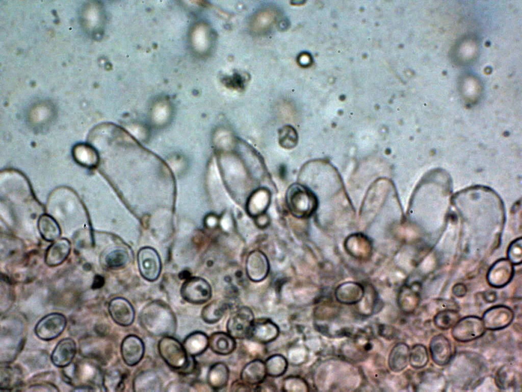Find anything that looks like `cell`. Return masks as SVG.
<instances>
[{"mask_svg": "<svg viewBox=\"0 0 522 392\" xmlns=\"http://www.w3.org/2000/svg\"><path fill=\"white\" fill-rule=\"evenodd\" d=\"M137 262L140 273L145 280L153 282L161 272V261L158 252L152 248L145 247L139 250Z\"/></svg>", "mask_w": 522, "mask_h": 392, "instance_id": "7", "label": "cell"}, {"mask_svg": "<svg viewBox=\"0 0 522 392\" xmlns=\"http://www.w3.org/2000/svg\"><path fill=\"white\" fill-rule=\"evenodd\" d=\"M219 223L218 218L216 215L210 214L205 217V225L208 228H216Z\"/></svg>", "mask_w": 522, "mask_h": 392, "instance_id": "43", "label": "cell"}, {"mask_svg": "<svg viewBox=\"0 0 522 392\" xmlns=\"http://www.w3.org/2000/svg\"><path fill=\"white\" fill-rule=\"evenodd\" d=\"M485 332L482 318L469 315L458 321L452 328L451 335L457 341L467 342L481 337Z\"/></svg>", "mask_w": 522, "mask_h": 392, "instance_id": "5", "label": "cell"}, {"mask_svg": "<svg viewBox=\"0 0 522 392\" xmlns=\"http://www.w3.org/2000/svg\"><path fill=\"white\" fill-rule=\"evenodd\" d=\"M420 301V297L418 292L408 287L402 289L398 298L399 307L406 313L414 312L418 307Z\"/></svg>", "mask_w": 522, "mask_h": 392, "instance_id": "29", "label": "cell"}, {"mask_svg": "<svg viewBox=\"0 0 522 392\" xmlns=\"http://www.w3.org/2000/svg\"><path fill=\"white\" fill-rule=\"evenodd\" d=\"M485 300L488 303H493L496 300V296L493 292H489L485 295Z\"/></svg>", "mask_w": 522, "mask_h": 392, "instance_id": "46", "label": "cell"}, {"mask_svg": "<svg viewBox=\"0 0 522 392\" xmlns=\"http://www.w3.org/2000/svg\"><path fill=\"white\" fill-rule=\"evenodd\" d=\"M254 320L252 310L247 306H241L229 316L226 324L227 333L235 339L249 338Z\"/></svg>", "mask_w": 522, "mask_h": 392, "instance_id": "4", "label": "cell"}, {"mask_svg": "<svg viewBox=\"0 0 522 392\" xmlns=\"http://www.w3.org/2000/svg\"><path fill=\"white\" fill-rule=\"evenodd\" d=\"M270 190L265 187L259 188L249 195L246 205L248 215L253 218L266 213L271 201Z\"/></svg>", "mask_w": 522, "mask_h": 392, "instance_id": "15", "label": "cell"}, {"mask_svg": "<svg viewBox=\"0 0 522 392\" xmlns=\"http://www.w3.org/2000/svg\"><path fill=\"white\" fill-rule=\"evenodd\" d=\"M140 322L144 329L154 336H171L176 328L172 310L161 301H153L144 306L140 314Z\"/></svg>", "mask_w": 522, "mask_h": 392, "instance_id": "1", "label": "cell"}, {"mask_svg": "<svg viewBox=\"0 0 522 392\" xmlns=\"http://www.w3.org/2000/svg\"><path fill=\"white\" fill-rule=\"evenodd\" d=\"M517 374L514 370L507 365L501 367L497 372L495 382L501 390L510 389L515 386Z\"/></svg>", "mask_w": 522, "mask_h": 392, "instance_id": "32", "label": "cell"}, {"mask_svg": "<svg viewBox=\"0 0 522 392\" xmlns=\"http://www.w3.org/2000/svg\"><path fill=\"white\" fill-rule=\"evenodd\" d=\"M282 390L284 391H307L309 387L304 379L298 376H289L283 381Z\"/></svg>", "mask_w": 522, "mask_h": 392, "instance_id": "37", "label": "cell"}, {"mask_svg": "<svg viewBox=\"0 0 522 392\" xmlns=\"http://www.w3.org/2000/svg\"><path fill=\"white\" fill-rule=\"evenodd\" d=\"M346 250L352 256L363 258L369 255L371 251V244L369 240L360 234H353L349 236L346 241Z\"/></svg>", "mask_w": 522, "mask_h": 392, "instance_id": "26", "label": "cell"}, {"mask_svg": "<svg viewBox=\"0 0 522 392\" xmlns=\"http://www.w3.org/2000/svg\"><path fill=\"white\" fill-rule=\"evenodd\" d=\"M197 366V362L195 357L189 355V360L187 365L177 372L184 375H191L196 371Z\"/></svg>", "mask_w": 522, "mask_h": 392, "instance_id": "40", "label": "cell"}, {"mask_svg": "<svg viewBox=\"0 0 522 392\" xmlns=\"http://www.w3.org/2000/svg\"><path fill=\"white\" fill-rule=\"evenodd\" d=\"M279 143L284 149L294 148L298 141V135L295 129L290 126H285L279 131Z\"/></svg>", "mask_w": 522, "mask_h": 392, "instance_id": "36", "label": "cell"}, {"mask_svg": "<svg viewBox=\"0 0 522 392\" xmlns=\"http://www.w3.org/2000/svg\"><path fill=\"white\" fill-rule=\"evenodd\" d=\"M285 201L291 213L298 218L309 217L318 206L315 194L308 188L300 184H293L289 187Z\"/></svg>", "mask_w": 522, "mask_h": 392, "instance_id": "2", "label": "cell"}, {"mask_svg": "<svg viewBox=\"0 0 522 392\" xmlns=\"http://www.w3.org/2000/svg\"><path fill=\"white\" fill-rule=\"evenodd\" d=\"M105 284V279L100 275H96L93 280L92 288L94 289H98L103 286Z\"/></svg>", "mask_w": 522, "mask_h": 392, "instance_id": "44", "label": "cell"}, {"mask_svg": "<svg viewBox=\"0 0 522 392\" xmlns=\"http://www.w3.org/2000/svg\"><path fill=\"white\" fill-rule=\"evenodd\" d=\"M74 160L83 166L92 168L97 166L99 155L96 150L90 144L79 143L72 150Z\"/></svg>", "mask_w": 522, "mask_h": 392, "instance_id": "22", "label": "cell"}, {"mask_svg": "<svg viewBox=\"0 0 522 392\" xmlns=\"http://www.w3.org/2000/svg\"><path fill=\"white\" fill-rule=\"evenodd\" d=\"M410 348L405 343L399 342L391 350L388 364L390 370L398 373L404 370L409 363Z\"/></svg>", "mask_w": 522, "mask_h": 392, "instance_id": "24", "label": "cell"}, {"mask_svg": "<svg viewBox=\"0 0 522 392\" xmlns=\"http://www.w3.org/2000/svg\"><path fill=\"white\" fill-rule=\"evenodd\" d=\"M209 347L217 354L227 355L232 353L236 348L235 339L228 333L216 332L208 337Z\"/></svg>", "mask_w": 522, "mask_h": 392, "instance_id": "20", "label": "cell"}, {"mask_svg": "<svg viewBox=\"0 0 522 392\" xmlns=\"http://www.w3.org/2000/svg\"><path fill=\"white\" fill-rule=\"evenodd\" d=\"M514 317L513 311L505 305H496L490 307L483 314L482 320L486 329L497 331L509 326Z\"/></svg>", "mask_w": 522, "mask_h": 392, "instance_id": "9", "label": "cell"}, {"mask_svg": "<svg viewBox=\"0 0 522 392\" xmlns=\"http://www.w3.org/2000/svg\"><path fill=\"white\" fill-rule=\"evenodd\" d=\"M76 345L70 338L61 340L54 348L51 355L52 362L59 368L68 366L72 361L76 353Z\"/></svg>", "mask_w": 522, "mask_h": 392, "instance_id": "16", "label": "cell"}, {"mask_svg": "<svg viewBox=\"0 0 522 392\" xmlns=\"http://www.w3.org/2000/svg\"><path fill=\"white\" fill-rule=\"evenodd\" d=\"M364 289L359 283L347 282L339 285L335 290V297L337 301L347 305H352L359 302L364 296Z\"/></svg>", "mask_w": 522, "mask_h": 392, "instance_id": "18", "label": "cell"}, {"mask_svg": "<svg viewBox=\"0 0 522 392\" xmlns=\"http://www.w3.org/2000/svg\"><path fill=\"white\" fill-rule=\"evenodd\" d=\"M190 277L191 276H190V273L189 272H188L187 271H184L181 272V273H180L179 274V277L181 279H186H186H188L189 278H190Z\"/></svg>", "mask_w": 522, "mask_h": 392, "instance_id": "48", "label": "cell"}, {"mask_svg": "<svg viewBox=\"0 0 522 392\" xmlns=\"http://www.w3.org/2000/svg\"><path fill=\"white\" fill-rule=\"evenodd\" d=\"M429 360L427 348L422 344H416L410 349L409 363L416 369L425 367Z\"/></svg>", "mask_w": 522, "mask_h": 392, "instance_id": "34", "label": "cell"}, {"mask_svg": "<svg viewBox=\"0 0 522 392\" xmlns=\"http://www.w3.org/2000/svg\"><path fill=\"white\" fill-rule=\"evenodd\" d=\"M269 270V260L263 252L254 250L249 254L246 261V272L251 281H263L268 275Z\"/></svg>", "mask_w": 522, "mask_h": 392, "instance_id": "10", "label": "cell"}, {"mask_svg": "<svg viewBox=\"0 0 522 392\" xmlns=\"http://www.w3.org/2000/svg\"><path fill=\"white\" fill-rule=\"evenodd\" d=\"M252 388H254V387L245 383L241 379L233 382L230 387L231 391H254Z\"/></svg>", "mask_w": 522, "mask_h": 392, "instance_id": "41", "label": "cell"}, {"mask_svg": "<svg viewBox=\"0 0 522 392\" xmlns=\"http://www.w3.org/2000/svg\"><path fill=\"white\" fill-rule=\"evenodd\" d=\"M227 307V304L222 301H213L202 309L201 318L207 324L216 323L223 317Z\"/></svg>", "mask_w": 522, "mask_h": 392, "instance_id": "28", "label": "cell"}, {"mask_svg": "<svg viewBox=\"0 0 522 392\" xmlns=\"http://www.w3.org/2000/svg\"><path fill=\"white\" fill-rule=\"evenodd\" d=\"M267 375L265 362L260 359H254L244 366L241 372L240 379L255 387L265 380Z\"/></svg>", "mask_w": 522, "mask_h": 392, "instance_id": "17", "label": "cell"}, {"mask_svg": "<svg viewBox=\"0 0 522 392\" xmlns=\"http://www.w3.org/2000/svg\"><path fill=\"white\" fill-rule=\"evenodd\" d=\"M254 218L255 219V224L260 228H265L270 224L269 216L266 213L260 214Z\"/></svg>", "mask_w": 522, "mask_h": 392, "instance_id": "42", "label": "cell"}, {"mask_svg": "<svg viewBox=\"0 0 522 392\" xmlns=\"http://www.w3.org/2000/svg\"><path fill=\"white\" fill-rule=\"evenodd\" d=\"M120 352L124 362L130 366L138 364L145 353V345L142 340L134 334L127 335L123 339Z\"/></svg>", "mask_w": 522, "mask_h": 392, "instance_id": "11", "label": "cell"}, {"mask_svg": "<svg viewBox=\"0 0 522 392\" xmlns=\"http://www.w3.org/2000/svg\"><path fill=\"white\" fill-rule=\"evenodd\" d=\"M466 292V289L464 285L459 284L455 286L453 289V292L455 295L458 297L464 296Z\"/></svg>", "mask_w": 522, "mask_h": 392, "instance_id": "45", "label": "cell"}, {"mask_svg": "<svg viewBox=\"0 0 522 392\" xmlns=\"http://www.w3.org/2000/svg\"><path fill=\"white\" fill-rule=\"evenodd\" d=\"M71 250L70 242L65 238L58 239L47 249L45 262L49 266L59 265L68 256Z\"/></svg>", "mask_w": 522, "mask_h": 392, "instance_id": "19", "label": "cell"}, {"mask_svg": "<svg viewBox=\"0 0 522 392\" xmlns=\"http://www.w3.org/2000/svg\"><path fill=\"white\" fill-rule=\"evenodd\" d=\"M1 388L4 390H10L9 389L14 388L20 383L19 379L20 373L18 372V369L12 368L10 366H5L4 369L1 368Z\"/></svg>", "mask_w": 522, "mask_h": 392, "instance_id": "35", "label": "cell"}, {"mask_svg": "<svg viewBox=\"0 0 522 392\" xmlns=\"http://www.w3.org/2000/svg\"><path fill=\"white\" fill-rule=\"evenodd\" d=\"M180 294L186 301L194 304H202L208 301L212 295V288L204 279L190 277L182 284Z\"/></svg>", "mask_w": 522, "mask_h": 392, "instance_id": "6", "label": "cell"}, {"mask_svg": "<svg viewBox=\"0 0 522 392\" xmlns=\"http://www.w3.org/2000/svg\"><path fill=\"white\" fill-rule=\"evenodd\" d=\"M429 351L433 361L438 366H444L450 362L453 356L450 340L443 334L433 336L429 343Z\"/></svg>", "mask_w": 522, "mask_h": 392, "instance_id": "13", "label": "cell"}, {"mask_svg": "<svg viewBox=\"0 0 522 392\" xmlns=\"http://www.w3.org/2000/svg\"><path fill=\"white\" fill-rule=\"evenodd\" d=\"M159 353L164 362L178 371L184 368L189 360L183 344L171 336H163L158 344Z\"/></svg>", "mask_w": 522, "mask_h": 392, "instance_id": "3", "label": "cell"}, {"mask_svg": "<svg viewBox=\"0 0 522 392\" xmlns=\"http://www.w3.org/2000/svg\"><path fill=\"white\" fill-rule=\"evenodd\" d=\"M182 344L188 355L195 357L202 354L209 347L208 337L202 331H196L188 335Z\"/></svg>", "mask_w": 522, "mask_h": 392, "instance_id": "23", "label": "cell"}, {"mask_svg": "<svg viewBox=\"0 0 522 392\" xmlns=\"http://www.w3.org/2000/svg\"><path fill=\"white\" fill-rule=\"evenodd\" d=\"M94 389L90 386H81L75 388L73 391H94Z\"/></svg>", "mask_w": 522, "mask_h": 392, "instance_id": "47", "label": "cell"}, {"mask_svg": "<svg viewBox=\"0 0 522 392\" xmlns=\"http://www.w3.org/2000/svg\"><path fill=\"white\" fill-rule=\"evenodd\" d=\"M125 379V374L120 370L113 368L108 370L103 376V387L107 391H122L124 388Z\"/></svg>", "mask_w": 522, "mask_h": 392, "instance_id": "30", "label": "cell"}, {"mask_svg": "<svg viewBox=\"0 0 522 392\" xmlns=\"http://www.w3.org/2000/svg\"><path fill=\"white\" fill-rule=\"evenodd\" d=\"M162 387L159 376L153 371H144L138 374L133 382L135 391H159Z\"/></svg>", "mask_w": 522, "mask_h": 392, "instance_id": "25", "label": "cell"}, {"mask_svg": "<svg viewBox=\"0 0 522 392\" xmlns=\"http://www.w3.org/2000/svg\"><path fill=\"white\" fill-rule=\"evenodd\" d=\"M460 314L452 309H446L438 312L434 316L433 323L437 328L447 330L452 328L460 318Z\"/></svg>", "mask_w": 522, "mask_h": 392, "instance_id": "31", "label": "cell"}, {"mask_svg": "<svg viewBox=\"0 0 522 392\" xmlns=\"http://www.w3.org/2000/svg\"><path fill=\"white\" fill-rule=\"evenodd\" d=\"M50 110L46 106H39L36 107L31 114L32 123L35 125H41L46 122L50 117Z\"/></svg>", "mask_w": 522, "mask_h": 392, "instance_id": "39", "label": "cell"}, {"mask_svg": "<svg viewBox=\"0 0 522 392\" xmlns=\"http://www.w3.org/2000/svg\"><path fill=\"white\" fill-rule=\"evenodd\" d=\"M128 254L125 251L118 249L107 255L106 262L109 267L117 268L125 265L128 261Z\"/></svg>", "mask_w": 522, "mask_h": 392, "instance_id": "38", "label": "cell"}, {"mask_svg": "<svg viewBox=\"0 0 522 392\" xmlns=\"http://www.w3.org/2000/svg\"><path fill=\"white\" fill-rule=\"evenodd\" d=\"M279 329L272 320L259 318L254 320L249 338L260 344H268L278 336Z\"/></svg>", "mask_w": 522, "mask_h": 392, "instance_id": "14", "label": "cell"}, {"mask_svg": "<svg viewBox=\"0 0 522 392\" xmlns=\"http://www.w3.org/2000/svg\"><path fill=\"white\" fill-rule=\"evenodd\" d=\"M229 378V371L224 363L218 362L212 364L208 369L206 380L208 386L214 390L225 387Z\"/></svg>", "mask_w": 522, "mask_h": 392, "instance_id": "21", "label": "cell"}, {"mask_svg": "<svg viewBox=\"0 0 522 392\" xmlns=\"http://www.w3.org/2000/svg\"><path fill=\"white\" fill-rule=\"evenodd\" d=\"M108 310L114 322L121 326H129L134 321V308L125 298L117 297L112 299L108 305Z\"/></svg>", "mask_w": 522, "mask_h": 392, "instance_id": "12", "label": "cell"}, {"mask_svg": "<svg viewBox=\"0 0 522 392\" xmlns=\"http://www.w3.org/2000/svg\"><path fill=\"white\" fill-rule=\"evenodd\" d=\"M38 228L42 237L47 241H54L61 235L58 224L48 214H43L39 217Z\"/></svg>", "mask_w": 522, "mask_h": 392, "instance_id": "27", "label": "cell"}, {"mask_svg": "<svg viewBox=\"0 0 522 392\" xmlns=\"http://www.w3.org/2000/svg\"><path fill=\"white\" fill-rule=\"evenodd\" d=\"M67 321L65 316L58 313L46 315L36 325L35 332L38 338L50 340L58 337L64 330Z\"/></svg>", "mask_w": 522, "mask_h": 392, "instance_id": "8", "label": "cell"}, {"mask_svg": "<svg viewBox=\"0 0 522 392\" xmlns=\"http://www.w3.org/2000/svg\"><path fill=\"white\" fill-rule=\"evenodd\" d=\"M267 374L271 377H278L286 371L288 362L282 355L275 354L269 357L265 362Z\"/></svg>", "mask_w": 522, "mask_h": 392, "instance_id": "33", "label": "cell"}]
</instances>
